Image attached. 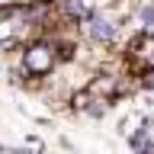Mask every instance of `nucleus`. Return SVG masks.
Returning <instances> with one entry per match:
<instances>
[{"mask_svg":"<svg viewBox=\"0 0 154 154\" xmlns=\"http://www.w3.org/2000/svg\"><path fill=\"white\" fill-rule=\"evenodd\" d=\"M138 23H141L144 29H151L154 26V7H144L141 13H138Z\"/></svg>","mask_w":154,"mask_h":154,"instance_id":"3","label":"nucleus"},{"mask_svg":"<svg viewBox=\"0 0 154 154\" xmlns=\"http://www.w3.org/2000/svg\"><path fill=\"white\" fill-rule=\"evenodd\" d=\"M84 35L90 42H100V45H109L119 35V19L109 13V10H93L84 16Z\"/></svg>","mask_w":154,"mask_h":154,"instance_id":"1","label":"nucleus"},{"mask_svg":"<svg viewBox=\"0 0 154 154\" xmlns=\"http://www.w3.org/2000/svg\"><path fill=\"white\" fill-rule=\"evenodd\" d=\"M58 64V45L55 42H32L23 51V67L29 74H48Z\"/></svg>","mask_w":154,"mask_h":154,"instance_id":"2","label":"nucleus"}]
</instances>
